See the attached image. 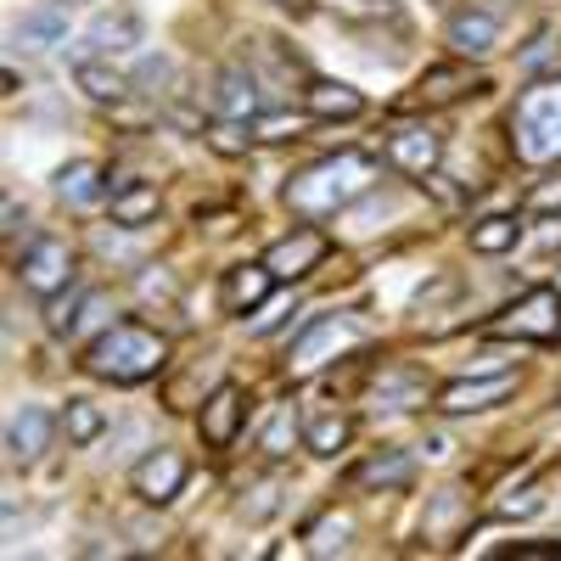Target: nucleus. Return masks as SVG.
<instances>
[{
	"instance_id": "nucleus-36",
	"label": "nucleus",
	"mask_w": 561,
	"mask_h": 561,
	"mask_svg": "<svg viewBox=\"0 0 561 561\" xmlns=\"http://www.w3.org/2000/svg\"><path fill=\"white\" fill-rule=\"evenodd\" d=\"M534 511H545V494L539 489H523V494L500 500V517H534Z\"/></svg>"
},
{
	"instance_id": "nucleus-5",
	"label": "nucleus",
	"mask_w": 561,
	"mask_h": 561,
	"mask_svg": "<svg viewBox=\"0 0 561 561\" xmlns=\"http://www.w3.org/2000/svg\"><path fill=\"white\" fill-rule=\"evenodd\" d=\"M561 332V293L556 287H534L528 298H517L500 320H494V337H534L550 343Z\"/></svg>"
},
{
	"instance_id": "nucleus-25",
	"label": "nucleus",
	"mask_w": 561,
	"mask_h": 561,
	"mask_svg": "<svg viewBox=\"0 0 561 561\" xmlns=\"http://www.w3.org/2000/svg\"><path fill=\"white\" fill-rule=\"evenodd\" d=\"M466 237H472V253H511L523 242V225H517V214H489Z\"/></svg>"
},
{
	"instance_id": "nucleus-18",
	"label": "nucleus",
	"mask_w": 561,
	"mask_h": 561,
	"mask_svg": "<svg viewBox=\"0 0 561 561\" xmlns=\"http://www.w3.org/2000/svg\"><path fill=\"white\" fill-rule=\"evenodd\" d=\"M370 399H377L382 410H421L427 404V377L410 365H388L377 382H370Z\"/></svg>"
},
{
	"instance_id": "nucleus-10",
	"label": "nucleus",
	"mask_w": 561,
	"mask_h": 561,
	"mask_svg": "<svg viewBox=\"0 0 561 561\" xmlns=\"http://www.w3.org/2000/svg\"><path fill=\"white\" fill-rule=\"evenodd\" d=\"M511 393H517V370H500V377H460V382L438 388V410L444 415H472V410H489Z\"/></svg>"
},
{
	"instance_id": "nucleus-9",
	"label": "nucleus",
	"mask_w": 561,
	"mask_h": 561,
	"mask_svg": "<svg viewBox=\"0 0 561 561\" xmlns=\"http://www.w3.org/2000/svg\"><path fill=\"white\" fill-rule=\"evenodd\" d=\"M483 90H489L483 73H472L466 62H444V68H427V73L415 79L410 107H449V102H460V96H483Z\"/></svg>"
},
{
	"instance_id": "nucleus-23",
	"label": "nucleus",
	"mask_w": 561,
	"mask_h": 561,
	"mask_svg": "<svg viewBox=\"0 0 561 561\" xmlns=\"http://www.w3.org/2000/svg\"><path fill=\"white\" fill-rule=\"evenodd\" d=\"M73 84L84 90L90 102H102V107L113 102V107H118V102L129 96V84H135V79H124V73L107 68V62H79V68H73Z\"/></svg>"
},
{
	"instance_id": "nucleus-37",
	"label": "nucleus",
	"mask_w": 561,
	"mask_h": 561,
	"mask_svg": "<svg viewBox=\"0 0 561 561\" xmlns=\"http://www.w3.org/2000/svg\"><path fill=\"white\" fill-rule=\"evenodd\" d=\"M169 73H174V62L158 51V57H147V62L135 68V84H147V90H152V84H169Z\"/></svg>"
},
{
	"instance_id": "nucleus-35",
	"label": "nucleus",
	"mask_w": 561,
	"mask_h": 561,
	"mask_svg": "<svg viewBox=\"0 0 561 561\" xmlns=\"http://www.w3.org/2000/svg\"><path fill=\"white\" fill-rule=\"evenodd\" d=\"M314 556H332V550H348V517H325L320 528H314V545H309Z\"/></svg>"
},
{
	"instance_id": "nucleus-31",
	"label": "nucleus",
	"mask_w": 561,
	"mask_h": 561,
	"mask_svg": "<svg viewBox=\"0 0 561 561\" xmlns=\"http://www.w3.org/2000/svg\"><path fill=\"white\" fill-rule=\"evenodd\" d=\"M84 298H90V293H79V287H62L57 298H45V325H51L57 337H68L73 320H79V309H84Z\"/></svg>"
},
{
	"instance_id": "nucleus-2",
	"label": "nucleus",
	"mask_w": 561,
	"mask_h": 561,
	"mask_svg": "<svg viewBox=\"0 0 561 561\" xmlns=\"http://www.w3.org/2000/svg\"><path fill=\"white\" fill-rule=\"evenodd\" d=\"M169 365V337L152 332L140 320H113L96 332V343L84 348V370L102 377L113 388H135V382H152L158 370Z\"/></svg>"
},
{
	"instance_id": "nucleus-6",
	"label": "nucleus",
	"mask_w": 561,
	"mask_h": 561,
	"mask_svg": "<svg viewBox=\"0 0 561 561\" xmlns=\"http://www.w3.org/2000/svg\"><path fill=\"white\" fill-rule=\"evenodd\" d=\"M57 427H62V415H51L45 404H23V410L7 421V460H12V466H39V455L51 449Z\"/></svg>"
},
{
	"instance_id": "nucleus-42",
	"label": "nucleus",
	"mask_w": 561,
	"mask_h": 561,
	"mask_svg": "<svg viewBox=\"0 0 561 561\" xmlns=\"http://www.w3.org/2000/svg\"><path fill=\"white\" fill-rule=\"evenodd\" d=\"M433 7H455V0H433Z\"/></svg>"
},
{
	"instance_id": "nucleus-20",
	"label": "nucleus",
	"mask_w": 561,
	"mask_h": 561,
	"mask_svg": "<svg viewBox=\"0 0 561 561\" xmlns=\"http://www.w3.org/2000/svg\"><path fill=\"white\" fill-rule=\"evenodd\" d=\"M57 197H62V203H73V208H90V203L113 197V180H102V163L79 158V163H68V169L57 174Z\"/></svg>"
},
{
	"instance_id": "nucleus-38",
	"label": "nucleus",
	"mask_w": 561,
	"mask_h": 561,
	"mask_svg": "<svg viewBox=\"0 0 561 561\" xmlns=\"http://www.w3.org/2000/svg\"><path fill=\"white\" fill-rule=\"evenodd\" d=\"M500 556H505V561H511V556H561V545H556V539H539V545H505Z\"/></svg>"
},
{
	"instance_id": "nucleus-14",
	"label": "nucleus",
	"mask_w": 561,
	"mask_h": 561,
	"mask_svg": "<svg viewBox=\"0 0 561 561\" xmlns=\"http://www.w3.org/2000/svg\"><path fill=\"white\" fill-rule=\"evenodd\" d=\"M444 39H449V51L466 62V57H489L494 45H500V18L494 12H455L449 18V28H444Z\"/></svg>"
},
{
	"instance_id": "nucleus-29",
	"label": "nucleus",
	"mask_w": 561,
	"mask_h": 561,
	"mask_svg": "<svg viewBox=\"0 0 561 561\" xmlns=\"http://www.w3.org/2000/svg\"><path fill=\"white\" fill-rule=\"evenodd\" d=\"M203 140H208L219 158H248V147H253V118H214V124L203 129Z\"/></svg>"
},
{
	"instance_id": "nucleus-12",
	"label": "nucleus",
	"mask_w": 561,
	"mask_h": 561,
	"mask_svg": "<svg viewBox=\"0 0 561 561\" xmlns=\"http://www.w3.org/2000/svg\"><path fill=\"white\" fill-rule=\"evenodd\" d=\"M275 293V275H270V264L259 259V264H237V270H225V287H219V298H225V314H237V320H248L253 309H264V298Z\"/></svg>"
},
{
	"instance_id": "nucleus-34",
	"label": "nucleus",
	"mask_w": 561,
	"mask_h": 561,
	"mask_svg": "<svg viewBox=\"0 0 561 561\" xmlns=\"http://www.w3.org/2000/svg\"><path fill=\"white\" fill-rule=\"evenodd\" d=\"M298 129H304L298 113H259L253 118V135H264V140H293Z\"/></svg>"
},
{
	"instance_id": "nucleus-40",
	"label": "nucleus",
	"mask_w": 561,
	"mask_h": 561,
	"mask_svg": "<svg viewBox=\"0 0 561 561\" xmlns=\"http://www.w3.org/2000/svg\"><path fill=\"white\" fill-rule=\"evenodd\" d=\"M343 7H354V12H370V18H382V12H393V0H343Z\"/></svg>"
},
{
	"instance_id": "nucleus-28",
	"label": "nucleus",
	"mask_w": 561,
	"mask_h": 561,
	"mask_svg": "<svg viewBox=\"0 0 561 561\" xmlns=\"http://www.w3.org/2000/svg\"><path fill=\"white\" fill-rule=\"evenodd\" d=\"M399 214V203L393 197H382L377 185L354 203V208H343V219H348V237H370V230H382V219H393Z\"/></svg>"
},
{
	"instance_id": "nucleus-27",
	"label": "nucleus",
	"mask_w": 561,
	"mask_h": 561,
	"mask_svg": "<svg viewBox=\"0 0 561 561\" xmlns=\"http://www.w3.org/2000/svg\"><path fill=\"white\" fill-rule=\"evenodd\" d=\"M348 415H314L309 427H304V449L309 455H320V460H332V455H343V444H348Z\"/></svg>"
},
{
	"instance_id": "nucleus-17",
	"label": "nucleus",
	"mask_w": 561,
	"mask_h": 561,
	"mask_svg": "<svg viewBox=\"0 0 561 561\" xmlns=\"http://www.w3.org/2000/svg\"><path fill=\"white\" fill-rule=\"evenodd\" d=\"M12 39L23 45V51H51V45H62V39H68V7L45 0V7L23 12V23L12 28Z\"/></svg>"
},
{
	"instance_id": "nucleus-7",
	"label": "nucleus",
	"mask_w": 561,
	"mask_h": 561,
	"mask_svg": "<svg viewBox=\"0 0 561 561\" xmlns=\"http://www.w3.org/2000/svg\"><path fill=\"white\" fill-rule=\"evenodd\" d=\"M185 478H192V466H185V455L180 449H152L147 460H135V472H129V489L147 500V505H169L180 489H185Z\"/></svg>"
},
{
	"instance_id": "nucleus-39",
	"label": "nucleus",
	"mask_w": 561,
	"mask_h": 561,
	"mask_svg": "<svg viewBox=\"0 0 561 561\" xmlns=\"http://www.w3.org/2000/svg\"><path fill=\"white\" fill-rule=\"evenodd\" d=\"M140 287H147V298H174V280H169L163 270H158V275L147 270V275H140Z\"/></svg>"
},
{
	"instance_id": "nucleus-32",
	"label": "nucleus",
	"mask_w": 561,
	"mask_h": 561,
	"mask_svg": "<svg viewBox=\"0 0 561 561\" xmlns=\"http://www.w3.org/2000/svg\"><path fill=\"white\" fill-rule=\"evenodd\" d=\"M275 511H280V483H259V489L237 505V517H242V523H270Z\"/></svg>"
},
{
	"instance_id": "nucleus-11",
	"label": "nucleus",
	"mask_w": 561,
	"mask_h": 561,
	"mask_svg": "<svg viewBox=\"0 0 561 561\" xmlns=\"http://www.w3.org/2000/svg\"><path fill=\"white\" fill-rule=\"evenodd\" d=\"M438 158H444V135L427 129V124H404V129L388 135V163L404 169V174H415V180H421V174H433Z\"/></svg>"
},
{
	"instance_id": "nucleus-1",
	"label": "nucleus",
	"mask_w": 561,
	"mask_h": 561,
	"mask_svg": "<svg viewBox=\"0 0 561 561\" xmlns=\"http://www.w3.org/2000/svg\"><path fill=\"white\" fill-rule=\"evenodd\" d=\"M370 185H377V163H370L365 152H337V158H320L309 163L304 174L287 180V208L298 219H337L343 208H354Z\"/></svg>"
},
{
	"instance_id": "nucleus-16",
	"label": "nucleus",
	"mask_w": 561,
	"mask_h": 561,
	"mask_svg": "<svg viewBox=\"0 0 561 561\" xmlns=\"http://www.w3.org/2000/svg\"><path fill=\"white\" fill-rule=\"evenodd\" d=\"M113 225L118 230H140V225H152L163 214V197H158V185H140V180H113Z\"/></svg>"
},
{
	"instance_id": "nucleus-24",
	"label": "nucleus",
	"mask_w": 561,
	"mask_h": 561,
	"mask_svg": "<svg viewBox=\"0 0 561 561\" xmlns=\"http://www.w3.org/2000/svg\"><path fill=\"white\" fill-rule=\"evenodd\" d=\"M62 433H68V444L73 449H90L102 433H107V415H102V404H90V399H68L62 404Z\"/></svg>"
},
{
	"instance_id": "nucleus-3",
	"label": "nucleus",
	"mask_w": 561,
	"mask_h": 561,
	"mask_svg": "<svg viewBox=\"0 0 561 561\" xmlns=\"http://www.w3.org/2000/svg\"><path fill=\"white\" fill-rule=\"evenodd\" d=\"M511 147L523 163L561 158V79H539L534 90H523L517 113H511Z\"/></svg>"
},
{
	"instance_id": "nucleus-4",
	"label": "nucleus",
	"mask_w": 561,
	"mask_h": 561,
	"mask_svg": "<svg viewBox=\"0 0 561 561\" xmlns=\"http://www.w3.org/2000/svg\"><path fill=\"white\" fill-rule=\"evenodd\" d=\"M18 280H23L34 298H57L68 280H73V253H68V242L34 237V242L18 253Z\"/></svg>"
},
{
	"instance_id": "nucleus-21",
	"label": "nucleus",
	"mask_w": 561,
	"mask_h": 561,
	"mask_svg": "<svg viewBox=\"0 0 561 561\" xmlns=\"http://www.w3.org/2000/svg\"><path fill=\"white\" fill-rule=\"evenodd\" d=\"M214 107H219V118H259V84H253V73L225 68L219 84H214Z\"/></svg>"
},
{
	"instance_id": "nucleus-13",
	"label": "nucleus",
	"mask_w": 561,
	"mask_h": 561,
	"mask_svg": "<svg viewBox=\"0 0 561 561\" xmlns=\"http://www.w3.org/2000/svg\"><path fill=\"white\" fill-rule=\"evenodd\" d=\"M320 259H325V237H320V230H293V237H280L264 253V264H270L275 280H304Z\"/></svg>"
},
{
	"instance_id": "nucleus-22",
	"label": "nucleus",
	"mask_w": 561,
	"mask_h": 561,
	"mask_svg": "<svg viewBox=\"0 0 561 561\" xmlns=\"http://www.w3.org/2000/svg\"><path fill=\"white\" fill-rule=\"evenodd\" d=\"M359 489H410L415 483V460L404 449H382V455H370L359 472H354Z\"/></svg>"
},
{
	"instance_id": "nucleus-8",
	"label": "nucleus",
	"mask_w": 561,
	"mask_h": 561,
	"mask_svg": "<svg viewBox=\"0 0 561 561\" xmlns=\"http://www.w3.org/2000/svg\"><path fill=\"white\" fill-rule=\"evenodd\" d=\"M242 421H248V393L237 382H219L203 399V410H197V427H203V444L208 449H230V444H237Z\"/></svg>"
},
{
	"instance_id": "nucleus-26",
	"label": "nucleus",
	"mask_w": 561,
	"mask_h": 561,
	"mask_svg": "<svg viewBox=\"0 0 561 561\" xmlns=\"http://www.w3.org/2000/svg\"><path fill=\"white\" fill-rule=\"evenodd\" d=\"M460 517H466V494L460 489H438V494H427V511H421V534L444 539Z\"/></svg>"
},
{
	"instance_id": "nucleus-15",
	"label": "nucleus",
	"mask_w": 561,
	"mask_h": 561,
	"mask_svg": "<svg viewBox=\"0 0 561 561\" xmlns=\"http://www.w3.org/2000/svg\"><path fill=\"white\" fill-rule=\"evenodd\" d=\"M140 39H147V23H140L135 7H107L84 28V45H96V51H129V45H140Z\"/></svg>"
},
{
	"instance_id": "nucleus-30",
	"label": "nucleus",
	"mask_w": 561,
	"mask_h": 561,
	"mask_svg": "<svg viewBox=\"0 0 561 561\" xmlns=\"http://www.w3.org/2000/svg\"><path fill=\"white\" fill-rule=\"evenodd\" d=\"M298 438H304V427H298V410L287 404V410H275V415H270V427H264V438H259V449H264L270 460H287Z\"/></svg>"
},
{
	"instance_id": "nucleus-41",
	"label": "nucleus",
	"mask_w": 561,
	"mask_h": 561,
	"mask_svg": "<svg viewBox=\"0 0 561 561\" xmlns=\"http://www.w3.org/2000/svg\"><path fill=\"white\" fill-rule=\"evenodd\" d=\"M0 230H7V237H18V230H23V208L7 197V225H0Z\"/></svg>"
},
{
	"instance_id": "nucleus-33",
	"label": "nucleus",
	"mask_w": 561,
	"mask_h": 561,
	"mask_svg": "<svg viewBox=\"0 0 561 561\" xmlns=\"http://www.w3.org/2000/svg\"><path fill=\"white\" fill-rule=\"evenodd\" d=\"M523 214H534V219H556L561 214V174L534 185V192L523 197Z\"/></svg>"
},
{
	"instance_id": "nucleus-19",
	"label": "nucleus",
	"mask_w": 561,
	"mask_h": 561,
	"mask_svg": "<svg viewBox=\"0 0 561 561\" xmlns=\"http://www.w3.org/2000/svg\"><path fill=\"white\" fill-rule=\"evenodd\" d=\"M304 107H309V118H359L365 96L354 84H343V79H314L304 90Z\"/></svg>"
}]
</instances>
